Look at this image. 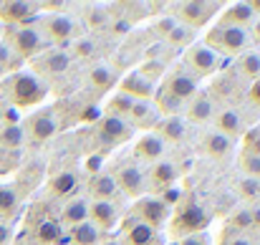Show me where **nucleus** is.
Listing matches in <instances>:
<instances>
[{
    "label": "nucleus",
    "instance_id": "obj_1",
    "mask_svg": "<svg viewBox=\"0 0 260 245\" xmlns=\"http://www.w3.org/2000/svg\"><path fill=\"white\" fill-rule=\"evenodd\" d=\"M3 94L10 99L13 109H28L36 106L46 99L48 86L43 79H38L33 71H13L10 76H5L0 83Z\"/></svg>",
    "mask_w": 260,
    "mask_h": 245
},
{
    "label": "nucleus",
    "instance_id": "obj_2",
    "mask_svg": "<svg viewBox=\"0 0 260 245\" xmlns=\"http://www.w3.org/2000/svg\"><path fill=\"white\" fill-rule=\"evenodd\" d=\"M248 30L245 28H233V25H215L205 36V46L215 51L217 56H238L245 53L248 48Z\"/></svg>",
    "mask_w": 260,
    "mask_h": 245
},
{
    "label": "nucleus",
    "instance_id": "obj_3",
    "mask_svg": "<svg viewBox=\"0 0 260 245\" xmlns=\"http://www.w3.org/2000/svg\"><path fill=\"white\" fill-rule=\"evenodd\" d=\"M210 225V215L202 205H197L194 200H187L177 207V212L170 215V230L172 235H194V233H205V228Z\"/></svg>",
    "mask_w": 260,
    "mask_h": 245
},
{
    "label": "nucleus",
    "instance_id": "obj_4",
    "mask_svg": "<svg viewBox=\"0 0 260 245\" xmlns=\"http://www.w3.org/2000/svg\"><path fill=\"white\" fill-rule=\"evenodd\" d=\"M8 48L13 53H18L20 58H36L38 53H43L46 48V38L41 30L28 28V25H18L8 33Z\"/></svg>",
    "mask_w": 260,
    "mask_h": 245
},
{
    "label": "nucleus",
    "instance_id": "obj_5",
    "mask_svg": "<svg viewBox=\"0 0 260 245\" xmlns=\"http://www.w3.org/2000/svg\"><path fill=\"white\" fill-rule=\"evenodd\" d=\"M184 69L189 74L197 76H215L217 69H220V56L215 51H210L205 43H192L184 48Z\"/></svg>",
    "mask_w": 260,
    "mask_h": 245
},
{
    "label": "nucleus",
    "instance_id": "obj_6",
    "mask_svg": "<svg viewBox=\"0 0 260 245\" xmlns=\"http://www.w3.org/2000/svg\"><path fill=\"white\" fill-rule=\"evenodd\" d=\"M197 91H200V88H197V79H194L187 69H174V71H170V74L165 76V81H162L157 94H165V96H170L174 101L184 104V101L194 99Z\"/></svg>",
    "mask_w": 260,
    "mask_h": 245
},
{
    "label": "nucleus",
    "instance_id": "obj_7",
    "mask_svg": "<svg viewBox=\"0 0 260 245\" xmlns=\"http://www.w3.org/2000/svg\"><path fill=\"white\" fill-rule=\"evenodd\" d=\"M217 10H220L217 3H205V0H187V3H177V5H174V15H177L187 28H192V30L207 25V23L215 18Z\"/></svg>",
    "mask_w": 260,
    "mask_h": 245
},
{
    "label": "nucleus",
    "instance_id": "obj_8",
    "mask_svg": "<svg viewBox=\"0 0 260 245\" xmlns=\"http://www.w3.org/2000/svg\"><path fill=\"white\" fill-rule=\"evenodd\" d=\"M170 215H172L170 207L159 197H139V200H134V207H132V218L149 225V228H154V230L167 225Z\"/></svg>",
    "mask_w": 260,
    "mask_h": 245
},
{
    "label": "nucleus",
    "instance_id": "obj_9",
    "mask_svg": "<svg viewBox=\"0 0 260 245\" xmlns=\"http://www.w3.org/2000/svg\"><path fill=\"white\" fill-rule=\"evenodd\" d=\"M23 134L33 142H48L56 132H58V119H56V111L53 109H41L36 114H30L25 121H23Z\"/></svg>",
    "mask_w": 260,
    "mask_h": 245
},
{
    "label": "nucleus",
    "instance_id": "obj_10",
    "mask_svg": "<svg viewBox=\"0 0 260 245\" xmlns=\"http://www.w3.org/2000/svg\"><path fill=\"white\" fill-rule=\"evenodd\" d=\"M30 66H33V74L38 79H43V76H63L71 69V56L66 51L56 48V51H46V53H38L36 58H30Z\"/></svg>",
    "mask_w": 260,
    "mask_h": 245
},
{
    "label": "nucleus",
    "instance_id": "obj_11",
    "mask_svg": "<svg viewBox=\"0 0 260 245\" xmlns=\"http://www.w3.org/2000/svg\"><path fill=\"white\" fill-rule=\"evenodd\" d=\"M114 182H116L119 192H126V195L134 197V200H139V197L144 195V190H147V177H144V172H142L137 164H124V167H119V169L114 172Z\"/></svg>",
    "mask_w": 260,
    "mask_h": 245
},
{
    "label": "nucleus",
    "instance_id": "obj_12",
    "mask_svg": "<svg viewBox=\"0 0 260 245\" xmlns=\"http://www.w3.org/2000/svg\"><path fill=\"white\" fill-rule=\"evenodd\" d=\"M96 137L109 144V147H116L121 142H126L132 137V127L126 124V119H119V116H101L99 124H96Z\"/></svg>",
    "mask_w": 260,
    "mask_h": 245
},
{
    "label": "nucleus",
    "instance_id": "obj_13",
    "mask_svg": "<svg viewBox=\"0 0 260 245\" xmlns=\"http://www.w3.org/2000/svg\"><path fill=\"white\" fill-rule=\"evenodd\" d=\"M38 3H25V0H10L0 3V20L8 25H25L38 15Z\"/></svg>",
    "mask_w": 260,
    "mask_h": 245
},
{
    "label": "nucleus",
    "instance_id": "obj_14",
    "mask_svg": "<svg viewBox=\"0 0 260 245\" xmlns=\"http://www.w3.org/2000/svg\"><path fill=\"white\" fill-rule=\"evenodd\" d=\"M43 38L53 43H66L76 38V23L69 15H46L43 18Z\"/></svg>",
    "mask_w": 260,
    "mask_h": 245
},
{
    "label": "nucleus",
    "instance_id": "obj_15",
    "mask_svg": "<svg viewBox=\"0 0 260 245\" xmlns=\"http://www.w3.org/2000/svg\"><path fill=\"white\" fill-rule=\"evenodd\" d=\"M147 177V190H152V192H165V190H170L177 185V177H179V172H177V167L172 162H154L152 164V169L144 174Z\"/></svg>",
    "mask_w": 260,
    "mask_h": 245
},
{
    "label": "nucleus",
    "instance_id": "obj_16",
    "mask_svg": "<svg viewBox=\"0 0 260 245\" xmlns=\"http://www.w3.org/2000/svg\"><path fill=\"white\" fill-rule=\"evenodd\" d=\"M119 91L121 94H126V96H132L134 101H152L154 99V83L149 81L147 76H142L139 71H132V74H126L121 81H119Z\"/></svg>",
    "mask_w": 260,
    "mask_h": 245
},
{
    "label": "nucleus",
    "instance_id": "obj_17",
    "mask_svg": "<svg viewBox=\"0 0 260 245\" xmlns=\"http://www.w3.org/2000/svg\"><path fill=\"white\" fill-rule=\"evenodd\" d=\"M116 195H119V187H116V182H114L111 174L99 172V174L91 177V182H88V197H91V202H114Z\"/></svg>",
    "mask_w": 260,
    "mask_h": 245
},
{
    "label": "nucleus",
    "instance_id": "obj_18",
    "mask_svg": "<svg viewBox=\"0 0 260 245\" xmlns=\"http://www.w3.org/2000/svg\"><path fill=\"white\" fill-rule=\"evenodd\" d=\"M255 20V13L250 8V3H233L220 13V25H233V28H250V23Z\"/></svg>",
    "mask_w": 260,
    "mask_h": 245
},
{
    "label": "nucleus",
    "instance_id": "obj_19",
    "mask_svg": "<svg viewBox=\"0 0 260 245\" xmlns=\"http://www.w3.org/2000/svg\"><path fill=\"white\" fill-rule=\"evenodd\" d=\"M215 127H217V132H220L222 137H228L230 142L245 134V124H243V116H240L238 109H222V111H217Z\"/></svg>",
    "mask_w": 260,
    "mask_h": 245
},
{
    "label": "nucleus",
    "instance_id": "obj_20",
    "mask_svg": "<svg viewBox=\"0 0 260 245\" xmlns=\"http://www.w3.org/2000/svg\"><path fill=\"white\" fill-rule=\"evenodd\" d=\"M88 223L99 230H111L119 223V207L114 202H88Z\"/></svg>",
    "mask_w": 260,
    "mask_h": 245
},
{
    "label": "nucleus",
    "instance_id": "obj_21",
    "mask_svg": "<svg viewBox=\"0 0 260 245\" xmlns=\"http://www.w3.org/2000/svg\"><path fill=\"white\" fill-rule=\"evenodd\" d=\"M63 238V225L53 218H38L33 225V243L36 245H56Z\"/></svg>",
    "mask_w": 260,
    "mask_h": 245
},
{
    "label": "nucleus",
    "instance_id": "obj_22",
    "mask_svg": "<svg viewBox=\"0 0 260 245\" xmlns=\"http://www.w3.org/2000/svg\"><path fill=\"white\" fill-rule=\"evenodd\" d=\"M79 190V174L74 169H66V172H58L51 177L48 182V192L51 197H63V200H71Z\"/></svg>",
    "mask_w": 260,
    "mask_h": 245
},
{
    "label": "nucleus",
    "instance_id": "obj_23",
    "mask_svg": "<svg viewBox=\"0 0 260 245\" xmlns=\"http://www.w3.org/2000/svg\"><path fill=\"white\" fill-rule=\"evenodd\" d=\"M165 142L154 134V132H149V134H144V137H139L137 139V144H134V152H137V157L139 160H147V162H159L162 157H165Z\"/></svg>",
    "mask_w": 260,
    "mask_h": 245
},
{
    "label": "nucleus",
    "instance_id": "obj_24",
    "mask_svg": "<svg viewBox=\"0 0 260 245\" xmlns=\"http://www.w3.org/2000/svg\"><path fill=\"white\" fill-rule=\"evenodd\" d=\"M215 116V101L210 94H194V99H189V106H187V119L194 121V124H205Z\"/></svg>",
    "mask_w": 260,
    "mask_h": 245
},
{
    "label": "nucleus",
    "instance_id": "obj_25",
    "mask_svg": "<svg viewBox=\"0 0 260 245\" xmlns=\"http://www.w3.org/2000/svg\"><path fill=\"white\" fill-rule=\"evenodd\" d=\"M126 119H132V124L139 127V129H152L154 132V127L162 119V114H159V109L152 101H137L134 109H132V114Z\"/></svg>",
    "mask_w": 260,
    "mask_h": 245
},
{
    "label": "nucleus",
    "instance_id": "obj_26",
    "mask_svg": "<svg viewBox=\"0 0 260 245\" xmlns=\"http://www.w3.org/2000/svg\"><path fill=\"white\" fill-rule=\"evenodd\" d=\"M124 243L126 245H157V230L132 218L126 223V228H124Z\"/></svg>",
    "mask_w": 260,
    "mask_h": 245
},
{
    "label": "nucleus",
    "instance_id": "obj_27",
    "mask_svg": "<svg viewBox=\"0 0 260 245\" xmlns=\"http://www.w3.org/2000/svg\"><path fill=\"white\" fill-rule=\"evenodd\" d=\"M154 134H157L165 144H167V142H182L184 134H187V127H184V121L174 114V116H165V119L157 121Z\"/></svg>",
    "mask_w": 260,
    "mask_h": 245
},
{
    "label": "nucleus",
    "instance_id": "obj_28",
    "mask_svg": "<svg viewBox=\"0 0 260 245\" xmlns=\"http://www.w3.org/2000/svg\"><path fill=\"white\" fill-rule=\"evenodd\" d=\"M86 220H88L86 200H81V197L66 200V205H63V210H61V223L69 225V228H74V225H81V223H86Z\"/></svg>",
    "mask_w": 260,
    "mask_h": 245
},
{
    "label": "nucleus",
    "instance_id": "obj_29",
    "mask_svg": "<svg viewBox=\"0 0 260 245\" xmlns=\"http://www.w3.org/2000/svg\"><path fill=\"white\" fill-rule=\"evenodd\" d=\"M20 197H23V195L18 192V187H13V185H0V220H3V223L18 215V210H20Z\"/></svg>",
    "mask_w": 260,
    "mask_h": 245
},
{
    "label": "nucleus",
    "instance_id": "obj_30",
    "mask_svg": "<svg viewBox=\"0 0 260 245\" xmlns=\"http://www.w3.org/2000/svg\"><path fill=\"white\" fill-rule=\"evenodd\" d=\"M202 149H205V155H210V157H215V160H222V157L230 155L233 142H230L228 137H222L220 132H210V134H205V139H202Z\"/></svg>",
    "mask_w": 260,
    "mask_h": 245
},
{
    "label": "nucleus",
    "instance_id": "obj_31",
    "mask_svg": "<svg viewBox=\"0 0 260 245\" xmlns=\"http://www.w3.org/2000/svg\"><path fill=\"white\" fill-rule=\"evenodd\" d=\"M71 243L74 245H96L99 238H101V230L93 225V223H81V225H74L71 233H69Z\"/></svg>",
    "mask_w": 260,
    "mask_h": 245
},
{
    "label": "nucleus",
    "instance_id": "obj_32",
    "mask_svg": "<svg viewBox=\"0 0 260 245\" xmlns=\"http://www.w3.org/2000/svg\"><path fill=\"white\" fill-rule=\"evenodd\" d=\"M134 99L132 96H126V94H114L111 99H109V104H106V116H119V119H126L129 114H132V109H134Z\"/></svg>",
    "mask_w": 260,
    "mask_h": 245
},
{
    "label": "nucleus",
    "instance_id": "obj_33",
    "mask_svg": "<svg viewBox=\"0 0 260 245\" xmlns=\"http://www.w3.org/2000/svg\"><path fill=\"white\" fill-rule=\"evenodd\" d=\"M238 69H240V74H243L245 79L258 81L260 79V51H245V53H240Z\"/></svg>",
    "mask_w": 260,
    "mask_h": 245
},
{
    "label": "nucleus",
    "instance_id": "obj_34",
    "mask_svg": "<svg viewBox=\"0 0 260 245\" xmlns=\"http://www.w3.org/2000/svg\"><path fill=\"white\" fill-rule=\"evenodd\" d=\"M23 142H25V134L20 124H5L0 129V149H20Z\"/></svg>",
    "mask_w": 260,
    "mask_h": 245
},
{
    "label": "nucleus",
    "instance_id": "obj_35",
    "mask_svg": "<svg viewBox=\"0 0 260 245\" xmlns=\"http://www.w3.org/2000/svg\"><path fill=\"white\" fill-rule=\"evenodd\" d=\"M88 83H91V88H96V91H109V88L114 86V71H111L109 66H96V69H91V74H88Z\"/></svg>",
    "mask_w": 260,
    "mask_h": 245
},
{
    "label": "nucleus",
    "instance_id": "obj_36",
    "mask_svg": "<svg viewBox=\"0 0 260 245\" xmlns=\"http://www.w3.org/2000/svg\"><path fill=\"white\" fill-rule=\"evenodd\" d=\"M238 164H240V169H243V174H245V177H258V179H260V157L240 152Z\"/></svg>",
    "mask_w": 260,
    "mask_h": 245
},
{
    "label": "nucleus",
    "instance_id": "obj_37",
    "mask_svg": "<svg viewBox=\"0 0 260 245\" xmlns=\"http://www.w3.org/2000/svg\"><path fill=\"white\" fill-rule=\"evenodd\" d=\"M18 164H20V149H0V174L18 169Z\"/></svg>",
    "mask_w": 260,
    "mask_h": 245
},
{
    "label": "nucleus",
    "instance_id": "obj_38",
    "mask_svg": "<svg viewBox=\"0 0 260 245\" xmlns=\"http://www.w3.org/2000/svg\"><path fill=\"white\" fill-rule=\"evenodd\" d=\"M243 152L245 155H255L260 157V129H248L245 134H243Z\"/></svg>",
    "mask_w": 260,
    "mask_h": 245
},
{
    "label": "nucleus",
    "instance_id": "obj_39",
    "mask_svg": "<svg viewBox=\"0 0 260 245\" xmlns=\"http://www.w3.org/2000/svg\"><path fill=\"white\" fill-rule=\"evenodd\" d=\"M238 190H240V195H243L245 200H258L260 197V179L258 177H243L240 185H238Z\"/></svg>",
    "mask_w": 260,
    "mask_h": 245
},
{
    "label": "nucleus",
    "instance_id": "obj_40",
    "mask_svg": "<svg viewBox=\"0 0 260 245\" xmlns=\"http://www.w3.org/2000/svg\"><path fill=\"white\" fill-rule=\"evenodd\" d=\"M167 38L177 43V46H192V28L187 25H174L172 30L167 33Z\"/></svg>",
    "mask_w": 260,
    "mask_h": 245
},
{
    "label": "nucleus",
    "instance_id": "obj_41",
    "mask_svg": "<svg viewBox=\"0 0 260 245\" xmlns=\"http://www.w3.org/2000/svg\"><path fill=\"white\" fill-rule=\"evenodd\" d=\"M220 245H253L240 230H235V233H225L222 235V240H220Z\"/></svg>",
    "mask_w": 260,
    "mask_h": 245
},
{
    "label": "nucleus",
    "instance_id": "obj_42",
    "mask_svg": "<svg viewBox=\"0 0 260 245\" xmlns=\"http://www.w3.org/2000/svg\"><path fill=\"white\" fill-rule=\"evenodd\" d=\"M177 245H212V243H210V235H207V233H194V235L179 238Z\"/></svg>",
    "mask_w": 260,
    "mask_h": 245
},
{
    "label": "nucleus",
    "instance_id": "obj_43",
    "mask_svg": "<svg viewBox=\"0 0 260 245\" xmlns=\"http://www.w3.org/2000/svg\"><path fill=\"white\" fill-rule=\"evenodd\" d=\"M162 71H165V66H162V64H147L144 69H139V74H142V76H147L152 83L162 76Z\"/></svg>",
    "mask_w": 260,
    "mask_h": 245
},
{
    "label": "nucleus",
    "instance_id": "obj_44",
    "mask_svg": "<svg viewBox=\"0 0 260 245\" xmlns=\"http://www.w3.org/2000/svg\"><path fill=\"white\" fill-rule=\"evenodd\" d=\"M159 200L170 207V205H174V202H179V200H182V190H179V187H170V190H165V192H162V197H159Z\"/></svg>",
    "mask_w": 260,
    "mask_h": 245
},
{
    "label": "nucleus",
    "instance_id": "obj_45",
    "mask_svg": "<svg viewBox=\"0 0 260 245\" xmlns=\"http://www.w3.org/2000/svg\"><path fill=\"white\" fill-rule=\"evenodd\" d=\"M86 18H88V23H91V25H104L109 15H106L104 10H99V8H93V10H88V13H86Z\"/></svg>",
    "mask_w": 260,
    "mask_h": 245
},
{
    "label": "nucleus",
    "instance_id": "obj_46",
    "mask_svg": "<svg viewBox=\"0 0 260 245\" xmlns=\"http://www.w3.org/2000/svg\"><path fill=\"white\" fill-rule=\"evenodd\" d=\"M10 238H13V230H10V225L0 220V245H8V243H10Z\"/></svg>",
    "mask_w": 260,
    "mask_h": 245
},
{
    "label": "nucleus",
    "instance_id": "obj_47",
    "mask_svg": "<svg viewBox=\"0 0 260 245\" xmlns=\"http://www.w3.org/2000/svg\"><path fill=\"white\" fill-rule=\"evenodd\" d=\"M248 96H250V101H253L255 106H260V79L250 83V88H248Z\"/></svg>",
    "mask_w": 260,
    "mask_h": 245
},
{
    "label": "nucleus",
    "instance_id": "obj_48",
    "mask_svg": "<svg viewBox=\"0 0 260 245\" xmlns=\"http://www.w3.org/2000/svg\"><path fill=\"white\" fill-rule=\"evenodd\" d=\"M248 38H253L255 43H260V18H255L253 23H250V36Z\"/></svg>",
    "mask_w": 260,
    "mask_h": 245
},
{
    "label": "nucleus",
    "instance_id": "obj_49",
    "mask_svg": "<svg viewBox=\"0 0 260 245\" xmlns=\"http://www.w3.org/2000/svg\"><path fill=\"white\" fill-rule=\"evenodd\" d=\"M91 51H93V46H88V43H79V46H76V53H79V56H88Z\"/></svg>",
    "mask_w": 260,
    "mask_h": 245
},
{
    "label": "nucleus",
    "instance_id": "obj_50",
    "mask_svg": "<svg viewBox=\"0 0 260 245\" xmlns=\"http://www.w3.org/2000/svg\"><path fill=\"white\" fill-rule=\"evenodd\" d=\"M0 121H3V109H0Z\"/></svg>",
    "mask_w": 260,
    "mask_h": 245
},
{
    "label": "nucleus",
    "instance_id": "obj_51",
    "mask_svg": "<svg viewBox=\"0 0 260 245\" xmlns=\"http://www.w3.org/2000/svg\"><path fill=\"white\" fill-rule=\"evenodd\" d=\"M0 36H3V28H0Z\"/></svg>",
    "mask_w": 260,
    "mask_h": 245
},
{
    "label": "nucleus",
    "instance_id": "obj_52",
    "mask_svg": "<svg viewBox=\"0 0 260 245\" xmlns=\"http://www.w3.org/2000/svg\"><path fill=\"white\" fill-rule=\"evenodd\" d=\"M258 129H260V127H258Z\"/></svg>",
    "mask_w": 260,
    "mask_h": 245
}]
</instances>
